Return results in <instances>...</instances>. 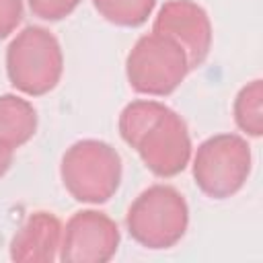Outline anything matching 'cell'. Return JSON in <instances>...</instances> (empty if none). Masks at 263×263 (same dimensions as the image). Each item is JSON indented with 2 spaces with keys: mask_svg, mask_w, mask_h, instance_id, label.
<instances>
[{
  "mask_svg": "<svg viewBox=\"0 0 263 263\" xmlns=\"http://www.w3.org/2000/svg\"><path fill=\"white\" fill-rule=\"evenodd\" d=\"M154 33L175 41L187 55L189 66H197L210 49L212 27L205 10L191 0H168L154 21Z\"/></svg>",
  "mask_w": 263,
  "mask_h": 263,
  "instance_id": "8",
  "label": "cell"
},
{
  "mask_svg": "<svg viewBox=\"0 0 263 263\" xmlns=\"http://www.w3.org/2000/svg\"><path fill=\"white\" fill-rule=\"evenodd\" d=\"M187 228V203L179 191L154 185L138 195L127 212L129 234L148 249L173 247Z\"/></svg>",
  "mask_w": 263,
  "mask_h": 263,
  "instance_id": "3",
  "label": "cell"
},
{
  "mask_svg": "<svg viewBox=\"0 0 263 263\" xmlns=\"http://www.w3.org/2000/svg\"><path fill=\"white\" fill-rule=\"evenodd\" d=\"M37 125L35 109L29 101L4 95L0 97V144L6 148H16L25 144Z\"/></svg>",
  "mask_w": 263,
  "mask_h": 263,
  "instance_id": "10",
  "label": "cell"
},
{
  "mask_svg": "<svg viewBox=\"0 0 263 263\" xmlns=\"http://www.w3.org/2000/svg\"><path fill=\"white\" fill-rule=\"evenodd\" d=\"M62 242L60 220L47 212L31 214L25 224L16 230L10 253L21 263H47L55 257Z\"/></svg>",
  "mask_w": 263,
  "mask_h": 263,
  "instance_id": "9",
  "label": "cell"
},
{
  "mask_svg": "<svg viewBox=\"0 0 263 263\" xmlns=\"http://www.w3.org/2000/svg\"><path fill=\"white\" fill-rule=\"evenodd\" d=\"M164 105L156 101H136L129 103L119 117V132L129 146H136L138 140L156 123V119L164 113Z\"/></svg>",
  "mask_w": 263,
  "mask_h": 263,
  "instance_id": "11",
  "label": "cell"
},
{
  "mask_svg": "<svg viewBox=\"0 0 263 263\" xmlns=\"http://www.w3.org/2000/svg\"><path fill=\"white\" fill-rule=\"evenodd\" d=\"M80 0H29L31 10L41 18H62L70 14Z\"/></svg>",
  "mask_w": 263,
  "mask_h": 263,
  "instance_id": "14",
  "label": "cell"
},
{
  "mask_svg": "<svg viewBox=\"0 0 263 263\" xmlns=\"http://www.w3.org/2000/svg\"><path fill=\"white\" fill-rule=\"evenodd\" d=\"M251 168L249 144L234 134H220L205 140L193 158V177L210 197H228L247 181Z\"/></svg>",
  "mask_w": 263,
  "mask_h": 263,
  "instance_id": "4",
  "label": "cell"
},
{
  "mask_svg": "<svg viewBox=\"0 0 263 263\" xmlns=\"http://www.w3.org/2000/svg\"><path fill=\"white\" fill-rule=\"evenodd\" d=\"M10 82L27 95H43L62 76V49L55 37L41 27L23 29L6 53Z\"/></svg>",
  "mask_w": 263,
  "mask_h": 263,
  "instance_id": "1",
  "label": "cell"
},
{
  "mask_svg": "<svg viewBox=\"0 0 263 263\" xmlns=\"http://www.w3.org/2000/svg\"><path fill=\"white\" fill-rule=\"evenodd\" d=\"M134 148L140 152L144 164L160 177L177 175L191 156V140L185 121L168 107Z\"/></svg>",
  "mask_w": 263,
  "mask_h": 263,
  "instance_id": "7",
  "label": "cell"
},
{
  "mask_svg": "<svg viewBox=\"0 0 263 263\" xmlns=\"http://www.w3.org/2000/svg\"><path fill=\"white\" fill-rule=\"evenodd\" d=\"M23 16V0H0V37L12 33Z\"/></svg>",
  "mask_w": 263,
  "mask_h": 263,
  "instance_id": "15",
  "label": "cell"
},
{
  "mask_svg": "<svg viewBox=\"0 0 263 263\" xmlns=\"http://www.w3.org/2000/svg\"><path fill=\"white\" fill-rule=\"evenodd\" d=\"M10 158H12V150L0 144V177L6 173V168L10 164Z\"/></svg>",
  "mask_w": 263,
  "mask_h": 263,
  "instance_id": "16",
  "label": "cell"
},
{
  "mask_svg": "<svg viewBox=\"0 0 263 263\" xmlns=\"http://www.w3.org/2000/svg\"><path fill=\"white\" fill-rule=\"evenodd\" d=\"M119 242L117 226L101 212L74 214L62 230V259L68 263H103L111 259Z\"/></svg>",
  "mask_w": 263,
  "mask_h": 263,
  "instance_id": "6",
  "label": "cell"
},
{
  "mask_svg": "<svg viewBox=\"0 0 263 263\" xmlns=\"http://www.w3.org/2000/svg\"><path fill=\"white\" fill-rule=\"evenodd\" d=\"M261 101H263V88H261V80H253L251 84H247L234 103V115H236V123L240 125V129H245L251 136H259L261 127H263V109H261Z\"/></svg>",
  "mask_w": 263,
  "mask_h": 263,
  "instance_id": "12",
  "label": "cell"
},
{
  "mask_svg": "<svg viewBox=\"0 0 263 263\" xmlns=\"http://www.w3.org/2000/svg\"><path fill=\"white\" fill-rule=\"evenodd\" d=\"M121 177L117 152L99 140L76 142L62 160V179L66 189L88 203L105 201L113 195Z\"/></svg>",
  "mask_w": 263,
  "mask_h": 263,
  "instance_id": "2",
  "label": "cell"
},
{
  "mask_svg": "<svg viewBox=\"0 0 263 263\" xmlns=\"http://www.w3.org/2000/svg\"><path fill=\"white\" fill-rule=\"evenodd\" d=\"M185 51L160 33L142 37L127 55L129 84L144 95H166L189 70Z\"/></svg>",
  "mask_w": 263,
  "mask_h": 263,
  "instance_id": "5",
  "label": "cell"
},
{
  "mask_svg": "<svg viewBox=\"0 0 263 263\" xmlns=\"http://www.w3.org/2000/svg\"><path fill=\"white\" fill-rule=\"evenodd\" d=\"M156 0H95L99 12L117 25H140L152 12Z\"/></svg>",
  "mask_w": 263,
  "mask_h": 263,
  "instance_id": "13",
  "label": "cell"
}]
</instances>
